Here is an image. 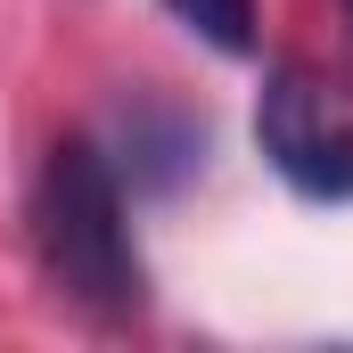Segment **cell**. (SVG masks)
Returning a JSON list of instances; mask_svg holds the SVG:
<instances>
[{
	"instance_id": "6da1fadb",
	"label": "cell",
	"mask_w": 353,
	"mask_h": 353,
	"mask_svg": "<svg viewBox=\"0 0 353 353\" xmlns=\"http://www.w3.org/2000/svg\"><path fill=\"white\" fill-rule=\"evenodd\" d=\"M33 255H41V279L83 304V312H140L148 296V271H140V247H132V205H123V173L90 148V140H66L50 148V165L33 181Z\"/></svg>"
},
{
	"instance_id": "7a4b0ae2",
	"label": "cell",
	"mask_w": 353,
	"mask_h": 353,
	"mask_svg": "<svg viewBox=\"0 0 353 353\" xmlns=\"http://www.w3.org/2000/svg\"><path fill=\"white\" fill-rule=\"evenodd\" d=\"M255 148L296 197H353V107L304 66H271L255 99Z\"/></svg>"
},
{
	"instance_id": "3957f363",
	"label": "cell",
	"mask_w": 353,
	"mask_h": 353,
	"mask_svg": "<svg viewBox=\"0 0 353 353\" xmlns=\"http://www.w3.org/2000/svg\"><path fill=\"white\" fill-rule=\"evenodd\" d=\"M189 33H205L222 58H247L255 50V0H165Z\"/></svg>"
},
{
	"instance_id": "277c9868",
	"label": "cell",
	"mask_w": 353,
	"mask_h": 353,
	"mask_svg": "<svg viewBox=\"0 0 353 353\" xmlns=\"http://www.w3.org/2000/svg\"><path fill=\"white\" fill-rule=\"evenodd\" d=\"M345 17H353V0H345Z\"/></svg>"
}]
</instances>
